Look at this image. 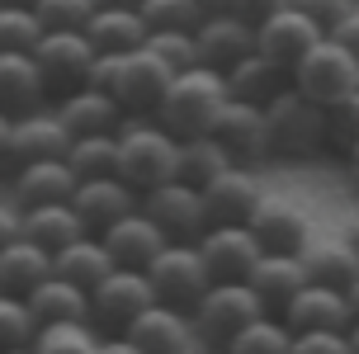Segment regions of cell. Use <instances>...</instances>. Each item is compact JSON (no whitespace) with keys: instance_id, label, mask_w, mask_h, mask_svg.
Returning <instances> with one entry per match:
<instances>
[{"instance_id":"obj_1","label":"cell","mask_w":359,"mask_h":354,"mask_svg":"<svg viewBox=\"0 0 359 354\" xmlns=\"http://www.w3.org/2000/svg\"><path fill=\"white\" fill-rule=\"evenodd\" d=\"M222 104H227V76L198 62V67L175 71V81L161 95L151 118L165 123L175 137H198V132H213Z\"/></svg>"},{"instance_id":"obj_2","label":"cell","mask_w":359,"mask_h":354,"mask_svg":"<svg viewBox=\"0 0 359 354\" xmlns=\"http://www.w3.org/2000/svg\"><path fill=\"white\" fill-rule=\"evenodd\" d=\"M265 132H269V156L279 161H307L326 151V104L298 86H284L265 104Z\"/></svg>"},{"instance_id":"obj_3","label":"cell","mask_w":359,"mask_h":354,"mask_svg":"<svg viewBox=\"0 0 359 354\" xmlns=\"http://www.w3.org/2000/svg\"><path fill=\"white\" fill-rule=\"evenodd\" d=\"M265 312H269L265 298H260L246 279H213L208 293L189 307V321H194L198 345L222 354V345H227L241 326H251V321L265 317Z\"/></svg>"},{"instance_id":"obj_4","label":"cell","mask_w":359,"mask_h":354,"mask_svg":"<svg viewBox=\"0 0 359 354\" xmlns=\"http://www.w3.org/2000/svg\"><path fill=\"white\" fill-rule=\"evenodd\" d=\"M175 151L180 137L156 118H137V123L118 128V179H128L137 194L156 189L165 179H175Z\"/></svg>"},{"instance_id":"obj_5","label":"cell","mask_w":359,"mask_h":354,"mask_svg":"<svg viewBox=\"0 0 359 354\" xmlns=\"http://www.w3.org/2000/svg\"><path fill=\"white\" fill-rule=\"evenodd\" d=\"M147 279H151V288H156V298H161V302L189 312V307L208 293L213 269H208V260H203L198 241H165L161 255L147 265Z\"/></svg>"},{"instance_id":"obj_6","label":"cell","mask_w":359,"mask_h":354,"mask_svg":"<svg viewBox=\"0 0 359 354\" xmlns=\"http://www.w3.org/2000/svg\"><path fill=\"white\" fill-rule=\"evenodd\" d=\"M288 76H293V86L303 90V95H312L317 104H331L336 95L359 86V57L350 53L345 43H336V38L326 34L288 67Z\"/></svg>"},{"instance_id":"obj_7","label":"cell","mask_w":359,"mask_h":354,"mask_svg":"<svg viewBox=\"0 0 359 354\" xmlns=\"http://www.w3.org/2000/svg\"><path fill=\"white\" fill-rule=\"evenodd\" d=\"M156 302V288L147 279V269H128L118 265L109 279H100L90 288V321H95V331H128V321L147 312Z\"/></svg>"},{"instance_id":"obj_8","label":"cell","mask_w":359,"mask_h":354,"mask_svg":"<svg viewBox=\"0 0 359 354\" xmlns=\"http://www.w3.org/2000/svg\"><path fill=\"white\" fill-rule=\"evenodd\" d=\"M170 81H175V67L142 43V48H133V53L118 57V76H114L109 90H114V100H118L128 114H156L161 95L170 90Z\"/></svg>"},{"instance_id":"obj_9","label":"cell","mask_w":359,"mask_h":354,"mask_svg":"<svg viewBox=\"0 0 359 354\" xmlns=\"http://www.w3.org/2000/svg\"><path fill=\"white\" fill-rule=\"evenodd\" d=\"M142 212L170 241H198L208 231V208H203V189L184 184V179H165L156 189L142 194Z\"/></svg>"},{"instance_id":"obj_10","label":"cell","mask_w":359,"mask_h":354,"mask_svg":"<svg viewBox=\"0 0 359 354\" xmlns=\"http://www.w3.org/2000/svg\"><path fill=\"white\" fill-rule=\"evenodd\" d=\"M38 67H43V76H48V90H76L90 81V67H95V43H90L86 29H53V34L38 38Z\"/></svg>"},{"instance_id":"obj_11","label":"cell","mask_w":359,"mask_h":354,"mask_svg":"<svg viewBox=\"0 0 359 354\" xmlns=\"http://www.w3.org/2000/svg\"><path fill=\"white\" fill-rule=\"evenodd\" d=\"M194 38H198V62L213 71H232L241 57H251L260 48V29L251 19H241L236 10H227V5L213 10V15H203Z\"/></svg>"},{"instance_id":"obj_12","label":"cell","mask_w":359,"mask_h":354,"mask_svg":"<svg viewBox=\"0 0 359 354\" xmlns=\"http://www.w3.org/2000/svg\"><path fill=\"white\" fill-rule=\"evenodd\" d=\"M279 317H284L288 331H350L355 307H350V293H345V288L307 279L303 288L279 307Z\"/></svg>"},{"instance_id":"obj_13","label":"cell","mask_w":359,"mask_h":354,"mask_svg":"<svg viewBox=\"0 0 359 354\" xmlns=\"http://www.w3.org/2000/svg\"><path fill=\"white\" fill-rule=\"evenodd\" d=\"M198 250L213 269V279H246L255 260L265 255L251 222H208V231L198 236Z\"/></svg>"},{"instance_id":"obj_14","label":"cell","mask_w":359,"mask_h":354,"mask_svg":"<svg viewBox=\"0 0 359 354\" xmlns=\"http://www.w3.org/2000/svg\"><path fill=\"white\" fill-rule=\"evenodd\" d=\"M123 336L137 340L142 354H194L198 350V336H194L189 312H184V307H170V302H161V298L128 321Z\"/></svg>"},{"instance_id":"obj_15","label":"cell","mask_w":359,"mask_h":354,"mask_svg":"<svg viewBox=\"0 0 359 354\" xmlns=\"http://www.w3.org/2000/svg\"><path fill=\"white\" fill-rule=\"evenodd\" d=\"M213 137L227 147V156L251 165V161H265L269 156V132H265V104H246V100H232L217 114L213 123Z\"/></svg>"},{"instance_id":"obj_16","label":"cell","mask_w":359,"mask_h":354,"mask_svg":"<svg viewBox=\"0 0 359 354\" xmlns=\"http://www.w3.org/2000/svg\"><path fill=\"white\" fill-rule=\"evenodd\" d=\"M265 203L260 194V179L251 175V165L232 161L217 179L203 184V208H208V222H251L255 208Z\"/></svg>"},{"instance_id":"obj_17","label":"cell","mask_w":359,"mask_h":354,"mask_svg":"<svg viewBox=\"0 0 359 354\" xmlns=\"http://www.w3.org/2000/svg\"><path fill=\"white\" fill-rule=\"evenodd\" d=\"M72 132L57 114H19L15 118V132H10V156L15 165H29V161H53V156H72Z\"/></svg>"},{"instance_id":"obj_18","label":"cell","mask_w":359,"mask_h":354,"mask_svg":"<svg viewBox=\"0 0 359 354\" xmlns=\"http://www.w3.org/2000/svg\"><path fill=\"white\" fill-rule=\"evenodd\" d=\"M251 231L260 236V250H274V255H303L312 246V222L298 203H284V198H265L251 217Z\"/></svg>"},{"instance_id":"obj_19","label":"cell","mask_w":359,"mask_h":354,"mask_svg":"<svg viewBox=\"0 0 359 354\" xmlns=\"http://www.w3.org/2000/svg\"><path fill=\"white\" fill-rule=\"evenodd\" d=\"M100 236H104L109 255H114L118 265H128V269H147L156 255H161V246L170 241V236H165V231L142 212V203H137L133 212H123L118 222H109Z\"/></svg>"},{"instance_id":"obj_20","label":"cell","mask_w":359,"mask_h":354,"mask_svg":"<svg viewBox=\"0 0 359 354\" xmlns=\"http://www.w3.org/2000/svg\"><path fill=\"white\" fill-rule=\"evenodd\" d=\"M81 175L72 170L67 156L53 161H29V165H15V179H10V198L19 208H34V203H62V198L76 194Z\"/></svg>"},{"instance_id":"obj_21","label":"cell","mask_w":359,"mask_h":354,"mask_svg":"<svg viewBox=\"0 0 359 354\" xmlns=\"http://www.w3.org/2000/svg\"><path fill=\"white\" fill-rule=\"evenodd\" d=\"M123 114L128 109L114 100V90H100V86H76L62 95V109L57 118L67 123L72 137H86V132H118L123 128Z\"/></svg>"},{"instance_id":"obj_22","label":"cell","mask_w":359,"mask_h":354,"mask_svg":"<svg viewBox=\"0 0 359 354\" xmlns=\"http://www.w3.org/2000/svg\"><path fill=\"white\" fill-rule=\"evenodd\" d=\"M317 38H326V29L312 15H303L298 5H284V10H274L269 19H260V53H269L274 62H284V67H293Z\"/></svg>"},{"instance_id":"obj_23","label":"cell","mask_w":359,"mask_h":354,"mask_svg":"<svg viewBox=\"0 0 359 354\" xmlns=\"http://www.w3.org/2000/svg\"><path fill=\"white\" fill-rule=\"evenodd\" d=\"M72 203H76V212L86 217L90 231H104L109 222H118L123 212L137 208L142 194H137L128 179H118V175H100V179H81L76 194H72Z\"/></svg>"},{"instance_id":"obj_24","label":"cell","mask_w":359,"mask_h":354,"mask_svg":"<svg viewBox=\"0 0 359 354\" xmlns=\"http://www.w3.org/2000/svg\"><path fill=\"white\" fill-rule=\"evenodd\" d=\"M43 95H48V76L38 67V57L0 48V109L19 118V114H34Z\"/></svg>"},{"instance_id":"obj_25","label":"cell","mask_w":359,"mask_h":354,"mask_svg":"<svg viewBox=\"0 0 359 354\" xmlns=\"http://www.w3.org/2000/svg\"><path fill=\"white\" fill-rule=\"evenodd\" d=\"M227 76V95L232 100H246V104H269L274 95L284 86H293V76H288L284 62H274L269 53H260L255 48L251 57H241L232 71H222Z\"/></svg>"},{"instance_id":"obj_26","label":"cell","mask_w":359,"mask_h":354,"mask_svg":"<svg viewBox=\"0 0 359 354\" xmlns=\"http://www.w3.org/2000/svg\"><path fill=\"white\" fill-rule=\"evenodd\" d=\"M53 269L62 274V279L81 283V288H95L100 279H109L114 269H118V260L109 255L104 236L100 231H86V236H76V241H67L62 250H53Z\"/></svg>"},{"instance_id":"obj_27","label":"cell","mask_w":359,"mask_h":354,"mask_svg":"<svg viewBox=\"0 0 359 354\" xmlns=\"http://www.w3.org/2000/svg\"><path fill=\"white\" fill-rule=\"evenodd\" d=\"M86 34L95 43V53H133L147 43L151 29H147L142 10H133V5H95Z\"/></svg>"},{"instance_id":"obj_28","label":"cell","mask_w":359,"mask_h":354,"mask_svg":"<svg viewBox=\"0 0 359 354\" xmlns=\"http://www.w3.org/2000/svg\"><path fill=\"white\" fill-rule=\"evenodd\" d=\"M53 274V250L38 246L34 236L19 231L10 246H0V293H19L29 298V288Z\"/></svg>"},{"instance_id":"obj_29","label":"cell","mask_w":359,"mask_h":354,"mask_svg":"<svg viewBox=\"0 0 359 354\" xmlns=\"http://www.w3.org/2000/svg\"><path fill=\"white\" fill-rule=\"evenodd\" d=\"M29 307H34L38 326H48V321H90V293L81 283L62 279L57 269L29 288Z\"/></svg>"},{"instance_id":"obj_30","label":"cell","mask_w":359,"mask_h":354,"mask_svg":"<svg viewBox=\"0 0 359 354\" xmlns=\"http://www.w3.org/2000/svg\"><path fill=\"white\" fill-rule=\"evenodd\" d=\"M246 283H251L255 293L265 298L269 312H279V307H284V302L307 283L303 255H274V250H265V255L255 260V269L246 274Z\"/></svg>"},{"instance_id":"obj_31","label":"cell","mask_w":359,"mask_h":354,"mask_svg":"<svg viewBox=\"0 0 359 354\" xmlns=\"http://www.w3.org/2000/svg\"><path fill=\"white\" fill-rule=\"evenodd\" d=\"M86 217L76 212L72 198H62V203H34V208H24V236H34L38 246L48 250H62L67 241L76 236H86Z\"/></svg>"},{"instance_id":"obj_32","label":"cell","mask_w":359,"mask_h":354,"mask_svg":"<svg viewBox=\"0 0 359 354\" xmlns=\"http://www.w3.org/2000/svg\"><path fill=\"white\" fill-rule=\"evenodd\" d=\"M303 269L312 283H331V288H350L359 279V250L345 241H312L303 250Z\"/></svg>"},{"instance_id":"obj_33","label":"cell","mask_w":359,"mask_h":354,"mask_svg":"<svg viewBox=\"0 0 359 354\" xmlns=\"http://www.w3.org/2000/svg\"><path fill=\"white\" fill-rule=\"evenodd\" d=\"M232 165V156H227V147L213 137V132H198V137H180V151H175V179H184V184H208V179H217L222 170Z\"/></svg>"},{"instance_id":"obj_34","label":"cell","mask_w":359,"mask_h":354,"mask_svg":"<svg viewBox=\"0 0 359 354\" xmlns=\"http://www.w3.org/2000/svg\"><path fill=\"white\" fill-rule=\"evenodd\" d=\"M293 350V331L284 326V317H255L251 326H241L227 345H222V354H288Z\"/></svg>"},{"instance_id":"obj_35","label":"cell","mask_w":359,"mask_h":354,"mask_svg":"<svg viewBox=\"0 0 359 354\" xmlns=\"http://www.w3.org/2000/svg\"><path fill=\"white\" fill-rule=\"evenodd\" d=\"M72 170L81 179H100V175H118V132H86L72 142Z\"/></svg>"},{"instance_id":"obj_36","label":"cell","mask_w":359,"mask_h":354,"mask_svg":"<svg viewBox=\"0 0 359 354\" xmlns=\"http://www.w3.org/2000/svg\"><path fill=\"white\" fill-rule=\"evenodd\" d=\"M38 354H100L95 321H48L34 336Z\"/></svg>"},{"instance_id":"obj_37","label":"cell","mask_w":359,"mask_h":354,"mask_svg":"<svg viewBox=\"0 0 359 354\" xmlns=\"http://www.w3.org/2000/svg\"><path fill=\"white\" fill-rule=\"evenodd\" d=\"M48 34L34 5H15V0H0V48H15V53H34L38 38Z\"/></svg>"},{"instance_id":"obj_38","label":"cell","mask_w":359,"mask_h":354,"mask_svg":"<svg viewBox=\"0 0 359 354\" xmlns=\"http://www.w3.org/2000/svg\"><path fill=\"white\" fill-rule=\"evenodd\" d=\"M359 142V86L336 95L331 104H326V147H336V151H350Z\"/></svg>"},{"instance_id":"obj_39","label":"cell","mask_w":359,"mask_h":354,"mask_svg":"<svg viewBox=\"0 0 359 354\" xmlns=\"http://www.w3.org/2000/svg\"><path fill=\"white\" fill-rule=\"evenodd\" d=\"M38 336V317L29 298L19 293H0V350H15V345H34Z\"/></svg>"},{"instance_id":"obj_40","label":"cell","mask_w":359,"mask_h":354,"mask_svg":"<svg viewBox=\"0 0 359 354\" xmlns=\"http://www.w3.org/2000/svg\"><path fill=\"white\" fill-rule=\"evenodd\" d=\"M203 0H142V19L151 34L161 29H198L203 24Z\"/></svg>"},{"instance_id":"obj_41","label":"cell","mask_w":359,"mask_h":354,"mask_svg":"<svg viewBox=\"0 0 359 354\" xmlns=\"http://www.w3.org/2000/svg\"><path fill=\"white\" fill-rule=\"evenodd\" d=\"M147 48L156 57H165L175 71L198 67V38L194 29H161V34H147Z\"/></svg>"},{"instance_id":"obj_42","label":"cell","mask_w":359,"mask_h":354,"mask_svg":"<svg viewBox=\"0 0 359 354\" xmlns=\"http://www.w3.org/2000/svg\"><path fill=\"white\" fill-rule=\"evenodd\" d=\"M43 29H86L90 15H95V0H34Z\"/></svg>"},{"instance_id":"obj_43","label":"cell","mask_w":359,"mask_h":354,"mask_svg":"<svg viewBox=\"0 0 359 354\" xmlns=\"http://www.w3.org/2000/svg\"><path fill=\"white\" fill-rule=\"evenodd\" d=\"M288 354H355L345 331H293V350Z\"/></svg>"},{"instance_id":"obj_44","label":"cell","mask_w":359,"mask_h":354,"mask_svg":"<svg viewBox=\"0 0 359 354\" xmlns=\"http://www.w3.org/2000/svg\"><path fill=\"white\" fill-rule=\"evenodd\" d=\"M293 5H298L303 15L317 19L326 34H331V29H336V24H341V19L350 15V10H355V0H293Z\"/></svg>"},{"instance_id":"obj_45","label":"cell","mask_w":359,"mask_h":354,"mask_svg":"<svg viewBox=\"0 0 359 354\" xmlns=\"http://www.w3.org/2000/svg\"><path fill=\"white\" fill-rule=\"evenodd\" d=\"M227 10H236L241 19H251L255 29H260V19H269L274 10H284V5H293V0H222Z\"/></svg>"},{"instance_id":"obj_46","label":"cell","mask_w":359,"mask_h":354,"mask_svg":"<svg viewBox=\"0 0 359 354\" xmlns=\"http://www.w3.org/2000/svg\"><path fill=\"white\" fill-rule=\"evenodd\" d=\"M19 231H24V208L15 198H0V246H10Z\"/></svg>"},{"instance_id":"obj_47","label":"cell","mask_w":359,"mask_h":354,"mask_svg":"<svg viewBox=\"0 0 359 354\" xmlns=\"http://www.w3.org/2000/svg\"><path fill=\"white\" fill-rule=\"evenodd\" d=\"M331 38H336V43H345V48L359 57V10H350V15H345L341 24L331 29Z\"/></svg>"},{"instance_id":"obj_48","label":"cell","mask_w":359,"mask_h":354,"mask_svg":"<svg viewBox=\"0 0 359 354\" xmlns=\"http://www.w3.org/2000/svg\"><path fill=\"white\" fill-rule=\"evenodd\" d=\"M100 354H142V345L133 336H123V331H114V336L100 340Z\"/></svg>"},{"instance_id":"obj_49","label":"cell","mask_w":359,"mask_h":354,"mask_svg":"<svg viewBox=\"0 0 359 354\" xmlns=\"http://www.w3.org/2000/svg\"><path fill=\"white\" fill-rule=\"evenodd\" d=\"M10 132H15V114H5V109H0V161L10 156Z\"/></svg>"},{"instance_id":"obj_50","label":"cell","mask_w":359,"mask_h":354,"mask_svg":"<svg viewBox=\"0 0 359 354\" xmlns=\"http://www.w3.org/2000/svg\"><path fill=\"white\" fill-rule=\"evenodd\" d=\"M345 170H350V184L359 189V142L350 147V151H345Z\"/></svg>"},{"instance_id":"obj_51","label":"cell","mask_w":359,"mask_h":354,"mask_svg":"<svg viewBox=\"0 0 359 354\" xmlns=\"http://www.w3.org/2000/svg\"><path fill=\"white\" fill-rule=\"evenodd\" d=\"M345 336H350V350H355V354H359V317H355V321H350V331H345Z\"/></svg>"},{"instance_id":"obj_52","label":"cell","mask_w":359,"mask_h":354,"mask_svg":"<svg viewBox=\"0 0 359 354\" xmlns=\"http://www.w3.org/2000/svg\"><path fill=\"white\" fill-rule=\"evenodd\" d=\"M345 293H350V307H355V317H359V279L350 283V288H345Z\"/></svg>"},{"instance_id":"obj_53","label":"cell","mask_w":359,"mask_h":354,"mask_svg":"<svg viewBox=\"0 0 359 354\" xmlns=\"http://www.w3.org/2000/svg\"><path fill=\"white\" fill-rule=\"evenodd\" d=\"M95 5H133V10H142V0H95Z\"/></svg>"},{"instance_id":"obj_54","label":"cell","mask_w":359,"mask_h":354,"mask_svg":"<svg viewBox=\"0 0 359 354\" xmlns=\"http://www.w3.org/2000/svg\"><path fill=\"white\" fill-rule=\"evenodd\" d=\"M350 246L359 250V217H355V222H350Z\"/></svg>"},{"instance_id":"obj_55","label":"cell","mask_w":359,"mask_h":354,"mask_svg":"<svg viewBox=\"0 0 359 354\" xmlns=\"http://www.w3.org/2000/svg\"><path fill=\"white\" fill-rule=\"evenodd\" d=\"M0 354H38L34 345H15V350H0Z\"/></svg>"},{"instance_id":"obj_56","label":"cell","mask_w":359,"mask_h":354,"mask_svg":"<svg viewBox=\"0 0 359 354\" xmlns=\"http://www.w3.org/2000/svg\"><path fill=\"white\" fill-rule=\"evenodd\" d=\"M15 5H34V0H15Z\"/></svg>"}]
</instances>
